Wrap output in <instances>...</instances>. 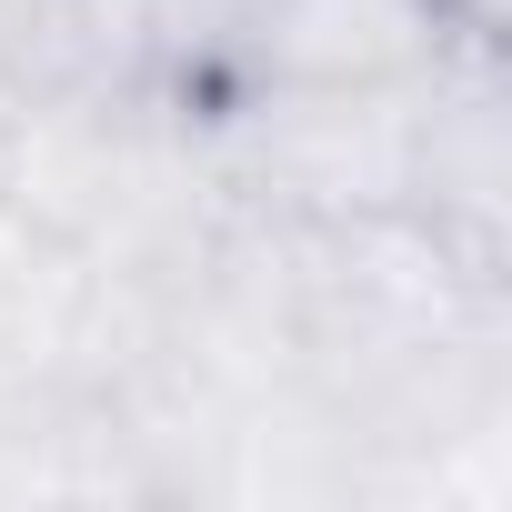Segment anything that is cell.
<instances>
[{"label":"cell","mask_w":512,"mask_h":512,"mask_svg":"<svg viewBox=\"0 0 512 512\" xmlns=\"http://www.w3.org/2000/svg\"><path fill=\"white\" fill-rule=\"evenodd\" d=\"M0 191L21 211H41L111 282H191L201 251L231 221V191L211 171L201 111L181 91H161L151 71L81 81V91L21 111Z\"/></svg>","instance_id":"obj_1"},{"label":"cell","mask_w":512,"mask_h":512,"mask_svg":"<svg viewBox=\"0 0 512 512\" xmlns=\"http://www.w3.org/2000/svg\"><path fill=\"white\" fill-rule=\"evenodd\" d=\"M402 211L462 251H512V151H502V31H452L412 71V161Z\"/></svg>","instance_id":"obj_2"},{"label":"cell","mask_w":512,"mask_h":512,"mask_svg":"<svg viewBox=\"0 0 512 512\" xmlns=\"http://www.w3.org/2000/svg\"><path fill=\"white\" fill-rule=\"evenodd\" d=\"M101 262L21 211L0 191V402H51V392H81L91 372V332H101Z\"/></svg>","instance_id":"obj_3"}]
</instances>
